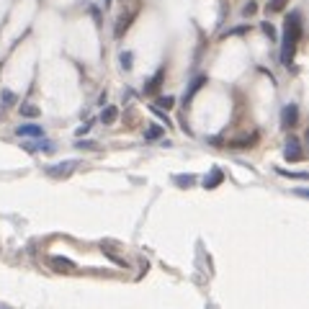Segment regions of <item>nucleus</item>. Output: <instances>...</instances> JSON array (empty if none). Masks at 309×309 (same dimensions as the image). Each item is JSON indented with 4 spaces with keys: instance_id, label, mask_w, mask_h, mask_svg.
<instances>
[{
    "instance_id": "21",
    "label": "nucleus",
    "mask_w": 309,
    "mask_h": 309,
    "mask_svg": "<svg viewBox=\"0 0 309 309\" xmlns=\"http://www.w3.org/2000/svg\"><path fill=\"white\" fill-rule=\"evenodd\" d=\"M21 113H23V116H39V108L31 106V103H23V106H21Z\"/></svg>"
},
{
    "instance_id": "11",
    "label": "nucleus",
    "mask_w": 309,
    "mask_h": 309,
    "mask_svg": "<svg viewBox=\"0 0 309 309\" xmlns=\"http://www.w3.org/2000/svg\"><path fill=\"white\" fill-rule=\"evenodd\" d=\"M132 21H134V13H127L124 18H119V23H116V28H113V34H116V39H121V36L127 34V28L132 26Z\"/></svg>"
},
{
    "instance_id": "17",
    "label": "nucleus",
    "mask_w": 309,
    "mask_h": 309,
    "mask_svg": "<svg viewBox=\"0 0 309 309\" xmlns=\"http://www.w3.org/2000/svg\"><path fill=\"white\" fill-rule=\"evenodd\" d=\"M193 180H196V175H191V173H186V175H175V183H178L180 188H188V186H193Z\"/></svg>"
},
{
    "instance_id": "26",
    "label": "nucleus",
    "mask_w": 309,
    "mask_h": 309,
    "mask_svg": "<svg viewBox=\"0 0 309 309\" xmlns=\"http://www.w3.org/2000/svg\"><path fill=\"white\" fill-rule=\"evenodd\" d=\"M296 196H301V199H306V196H309V191H306V188H299V191H296Z\"/></svg>"
},
{
    "instance_id": "6",
    "label": "nucleus",
    "mask_w": 309,
    "mask_h": 309,
    "mask_svg": "<svg viewBox=\"0 0 309 309\" xmlns=\"http://www.w3.org/2000/svg\"><path fill=\"white\" fill-rule=\"evenodd\" d=\"M206 80H209L206 75H196V77L191 80V85H188V90H186V96H183V103H186V106L193 101V96H196V93H199V90L206 85Z\"/></svg>"
},
{
    "instance_id": "9",
    "label": "nucleus",
    "mask_w": 309,
    "mask_h": 309,
    "mask_svg": "<svg viewBox=\"0 0 309 309\" xmlns=\"http://www.w3.org/2000/svg\"><path fill=\"white\" fill-rule=\"evenodd\" d=\"M49 263H52L54 270H59V273H72V270H75V263H72L70 258H59V255H54Z\"/></svg>"
},
{
    "instance_id": "14",
    "label": "nucleus",
    "mask_w": 309,
    "mask_h": 309,
    "mask_svg": "<svg viewBox=\"0 0 309 309\" xmlns=\"http://www.w3.org/2000/svg\"><path fill=\"white\" fill-rule=\"evenodd\" d=\"M255 139H258V134H250V137H240V139H235V142H229V147H235V149H242V147H253V144H255Z\"/></svg>"
},
{
    "instance_id": "23",
    "label": "nucleus",
    "mask_w": 309,
    "mask_h": 309,
    "mask_svg": "<svg viewBox=\"0 0 309 309\" xmlns=\"http://www.w3.org/2000/svg\"><path fill=\"white\" fill-rule=\"evenodd\" d=\"M235 34H248V26H235V28H229V31H224L222 36H235Z\"/></svg>"
},
{
    "instance_id": "15",
    "label": "nucleus",
    "mask_w": 309,
    "mask_h": 309,
    "mask_svg": "<svg viewBox=\"0 0 309 309\" xmlns=\"http://www.w3.org/2000/svg\"><path fill=\"white\" fill-rule=\"evenodd\" d=\"M173 106H175V98H173V96H160V98H158V108H160V111H170Z\"/></svg>"
},
{
    "instance_id": "4",
    "label": "nucleus",
    "mask_w": 309,
    "mask_h": 309,
    "mask_svg": "<svg viewBox=\"0 0 309 309\" xmlns=\"http://www.w3.org/2000/svg\"><path fill=\"white\" fill-rule=\"evenodd\" d=\"M296 121H299V106L296 103L284 106V111H281V127L289 129V127H296Z\"/></svg>"
},
{
    "instance_id": "1",
    "label": "nucleus",
    "mask_w": 309,
    "mask_h": 309,
    "mask_svg": "<svg viewBox=\"0 0 309 309\" xmlns=\"http://www.w3.org/2000/svg\"><path fill=\"white\" fill-rule=\"evenodd\" d=\"M294 52H296V39L291 36L289 28H284V44H281V62L284 65H291L294 59Z\"/></svg>"
},
{
    "instance_id": "8",
    "label": "nucleus",
    "mask_w": 309,
    "mask_h": 309,
    "mask_svg": "<svg viewBox=\"0 0 309 309\" xmlns=\"http://www.w3.org/2000/svg\"><path fill=\"white\" fill-rule=\"evenodd\" d=\"M222 180H224V173H222L219 168H211V173L201 180V186L211 191V188H219V186H222Z\"/></svg>"
},
{
    "instance_id": "10",
    "label": "nucleus",
    "mask_w": 309,
    "mask_h": 309,
    "mask_svg": "<svg viewBox=\"0 0 309 309\" xmlns=\"http://www.w3.org/2000/svg\"><path fill=\"white\" fill-rule=\"evenodd\" d=\"M18 137H44V129L42 127H36V124H21L16 129Z\"/></svg>"
},
{
    "instance_id": "18",
    "label": "nucleus",
    "mask_w": 309,
    "mask_h": 309,
    "mask_svg": "<svg viewBox=\"0 0 309 309\" xmlns=\"http://www.w3.org/2000/svg\"><path fill=\"white\" fill-rule=\"evenodd\" d=\"M260 31H263L268 39H276V26L270 23V21H263V23H260Z\"/></svg>"
},
{
    "instance_id": "5",
    "label": "nucleus",
    "mask_w": 309,
    "mask_h": 309,
    "mask_svg": "<svg viewBox=\"0 0 309 309\" xmlns=\"http://www.w3.org/2000/svg\"><path fill=\"white\" fill-rule=\"evenodd\" d=\"M75 168H77V163L75 160H67V163H59V165H49L47 168V175H52V178H67V175H72Z\"/></svg>"
},
{
    "instance_id": "19",
    "label": "nucleus",
    "mask_w": 309,
    "mask_h": 309,
    "mask_svg": "<svg viewBox=\"0 0 309 309\" xmlns=\"http://www.w3.org/2000/svg\"><path fill=\"white\" fill-rule=\"evenodd\" d=\"M132 57H134L132 52H121V54H119V62H121V67H124V70H132V65H134V59H132Z\"/></svg>"
},
{
    "instance_id": "12",
    "label": "nucleus",
    "mask_w": 309,
    "mask_h": 309,
    "mask_svg": "<svg viewBox=\"0 0 309 309\" xmlns=\"http://www.w3.org/2000/svg\"><path fill=\"white\" fill-rule=\"evenodd\" d=\"M116 119H119V108H116V106H106L103 113H101V121L103 124H113Z\"/></svg>"
},
{
    "instance_id": "16",
    "label": "nucleus",
    "mask_w": 309,
    "mask_h": 309,
    "mask_svg": "<svg viewBox=\"0 0 309 309\" xmlns=\"http://www.w3.org/2000/svg\"><path fill=\"white\" fill-rule=\"evenodd\" d=\"M289 0H268V13H281Z\"/></svg>"
},
{
    "instance_id": "13",
    "label": "nucleus",
    "mask_w": 309,
    "mask_h": 309,
    "mask_svg": "<svg viewBox=\"0 0 309 309\" xmlns=\"http://www.w3.org/2000/svg\"><path fill=\"white\" fill-rule=\"evenodd\" d=\"M163 134H165V129H163V127H154V124H149V127L144 129V139H147V142H154V139H160Z\"/></svg>"
},
{
    "instance_id": "25",
    "label": "nucleus",
    "mask_w": 309,
    "mask_h": 309,
    "mask_svg": "<svg viewBox=\"0 0 309 309\" xmlns=\"http://www.w3.org/2000/svg\"><path fill=\"white\" fill-rule=\"evenodd\" d=\"M255 11H258V6L253 3V0H250V3H248L245 8H242V13H245V16H250V13H255Z\"/></svg>"
},
{
    "instance_id": "2",
    "label": "nucleus",
    "mask_w": 309,
    "mask_h": 309,
    "mask_svg": "<svg viewBox=\"0 0 309 309\" xmlns=\"http://www.w3.org/2000/svg\"><path fill=\"white\" fill-rule=\"evenodd\" d=\"M284 28H289V31H291V36H294L296 42H299V39L304 36V23H301V13H299V11L289 13V18H286V26H284Z\"/></svg>"
},
{
    "instance_id": "24",
    "label": "nucleus",
    "mask_w": 309,
    "mask_h": 309,
    "mask_svg": "<svg viewBox=\"0 0 309 309\" xmlns=\"http://www.w3.org/2000/svg\"><path fill=\"white\" fill-rule=\"evenodd\" d=\"M75 147H77V149H98L96 142H83V139H80V142H75Z\"/></svg>"
},
{
    "instance_id": "3",
    "label": "nucleus",
    "mask_w": 309,
    "mask_h": 309,
    "mask_svg": "<svg viewBox=\"0 0 309 309\" xmlns=\"http://www.w3.org/2000/svg\"><path fill=\"white\" fill-rule=\"evenodd\" d=\"M284 158H286L289 163H299V160L304 158V152H301V144H299V139H296V137H289V142H286V149H284Z\"/></svg>"
},
{
    "instance_id": "7",
    "label": "nucleus",
    "mask_w": 309,
    "mask_h": 309,
    "mask_svg": "<svg viewBox=\"0 0 309 309\" xmlns=\"http://www.w3.org/2000/svg\"><path fill=\"white\" fill-rule=\"evenodd\" d=\"M163 80H165V70H158V72L152 75V80H149V83H144V96H154V93L160 90Z\"/></svg>"
},
{
    "instance_id": "20",
    "label": "nucleus",
    "mask_w": 309,
    "mask_h": 309,
    "mask_svg": "<svg viewBox=\"0 0 309 309\" xmlns=\"http://www.w3.org/2000/svg\"><path fill=\"white\" fill-rule=\"evenodd\" d=\"M0 98H3V106H13L16 103V93L13 90H3V93H0Z\"/></svg>"
},
{
    "instance_id": "22",
    "label": "nucleus",
    "mask_w": 309,
    "mask_h": 309,
    "mask_svg": "<svg viewBox=\"0 0 309 309\" xmlns=\"http://www.w3.org/2000/svg\"><path fill=\"white\" fill-rule=\"evenodd\" d=\"M26 149H52V144L49 142H34V144H26Z\"/></svg>"
}]
</instances>
